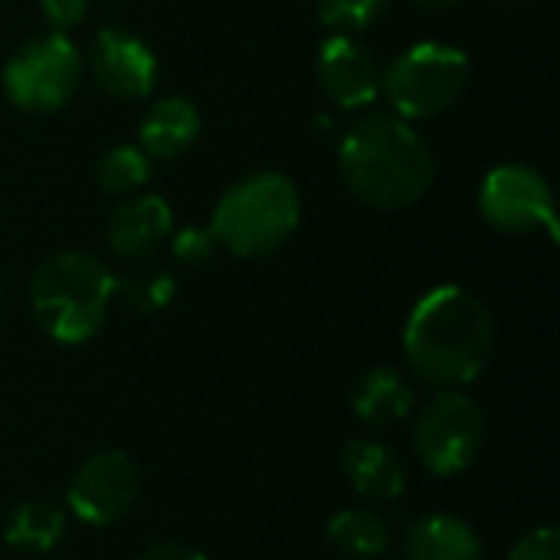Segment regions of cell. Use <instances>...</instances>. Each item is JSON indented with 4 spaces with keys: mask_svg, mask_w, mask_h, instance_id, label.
Instances as JSON below:
<instances>
[{
    "mask_svg": "<svg viewBox=\"0 0 560 560\" xmlns=\"http://www.w3.org/2000/svg\"><path fill=\"white\" fill-rule=\"evenodd\" d=\"M66 535V512L49 499H23L3 525V541L23 555H46Z\"/></svg>",
    "mask_w": 560,
    "mask_h": 560,
    "instance_id": "obj_17",
    "label": "cell"
},
{
    "mask_svg": "<svg viewBox=\"0 0 560 560\" xmlns=\"http://www.w3.org/2000/svg\"><path fill=\"white\" fill-rule=\"evenodd\" d=\"M171 253L180 266H207L213 259V253L220 249L217 246V236L210 226H184L177 233H171Z\"/></svg>",
    "mask_w": 560,
    "mask_h": 560,
    "instance_id": "obj_22",
    "label": "cell"
},
{
    "mask_svg": "<svg viewBox=\"0 0 560 560\" xmlns=\"http://www.w3.org/2000/svg\"><path fill=\"white\" fill-rule=\"evenodd\" d=\"M174 233L171 203L158 194H135L121 207H115L108 220V246L121 259H148L154 256L167 236Z\"/></svg>",
    "mask_w": 560,
    "mask_h": 560,
    "instance_id": "obj_12",
    "label": "cell"
},
{
    "mask_svg": "<svg viewBox=\"0 0 560 560\" xmlns=\"http://www.w3.org/2000/svg\"><path fill=\"white\" fill-rule=\"evenodd\" d=\"M400 551L404 560H486L476 528L466 518L446 512H430L410 522Z\"/></svg>",
    "mask_w": 560,
    "mask_h": 560,
    "instance_id": "obj_14",
    "label": "cell"
},
{
    "mask_svg": "<svg viewBox=\"0 0 560 560\" xmlns=\"http://www.w3.org/2000/svg\"><path fill=\"white\" fill-rule=\"evenodd\" d=\"M351 410L368 427H394L413 410V387L397 368H371L351 390Z\"/></svg>",
    "mask_w": 560,
    "mask_h": 560,
    "instance_id": "obj_16",
    "label": "cell"
},
{
    "mask_svg": "<svg viewBox=\"0 0 560 560\" xmlns=\"http://www.w3.org/2000/svg\"><path fill=\"white\" fill-rule=\"evenodd\" d=\"M486 410L463 390H436L417 413L413 453L440 479L466 472L486 446Z\"/></svg>",
    "mask_w": 560,
    "mask_h": 560,
    "instance_id": "obj_7",
    "label": "cell"
},
{
    "mask_svg": "<svg viewBox=\"0 0 560 560\" xmlns=\"http://www.w3.org/2000/svg\"><path fill=\"white\" fill-rule=\"evenodd\" d=\"M135 560H207L203 551H197L194 545H180V541H161L144 548Z\"/></svg>",
    "mask_w": 560,
    "mask_h": 560,
    "instance_id": "obj_25",
    "label": "cell"
},
{
    "mask_svg": "<svg viewBox=\"0 0 560 560\" xmlns=\"http://www.w3.org/2000/svg\"><path fill=\"white\" fill-rule=\"evenodd\" d=\"M115 302V272L85 249L46 256L30 279V308L36 325L56 345L92 341Z\"/></svg>",
    "mask_w": 560,
    "mask_h": 560,
    "instance_id": "obj_3",
    "label": "cell"
},
{
    "mask_svg": "<svg viewBox=\"0 0 560 560\" xmlns=\"http://www.w3.org/2000/svg\"><path fill=\"white\" fill-rule=\"evenodd\" d=\"M472 79V62L450 43H413L381 69V95L404 121H423L450 112Z\"/></svg>",
    "mask_w": 560,
    "mask_h": 560,
    "instance_id": "obj_5",
    "label": "cell"
},
{
    "mask_svg": "<svg viewBox=\"0 0 560 560\" xmlns=\"http://www.w3.org/2000/svg\"><path fill=\"white\" fill-rule=\"evenodd\" d=\"M200 128H203L200 108L184 95H167L148 105L138 125V148L148 158L171 161L194 148V141L200 138Z\"/></svg>",
    "mask_w": 560,
    "mask_h": 560,
    "instance_id": "obj_15",
    "label": "cell"
},
{
    "mask_svg": "<svg viewBox=\"0 0 560 560\" xmlns=\"http://www.w3.org/2000/svg\"><path fill=\"white\" fill-rule=\"evenodd\" d=\"M417 7H427V10H450V7H459L466 0H413Z\"/></svg>",
    "mask_w": 560,
    "mask_h": 560,
    "instance_id": "obj_26",
    "label": "cell"
},
{
    "mask_svg": "<svg viewBox=\"0 0 560 560\" xmlns=\"http://www.w3.org/2000/svg\"><path fill=\"white\" fill-rule=\"evenodd\" d=\"M482 220L509 236L548 233L558 240V210L551 180L532 164H499L479 187Z\"/></svg>",
    "mask_w": 560,
    "mask_h": 560,
    "instance_id": "obj_8",
    "label": "cell"
},
{
    "mask_svg": "<svg viewBox=\"0 0 560 560\" xmlns=\"http://www.w3.org/2000/svg\"><path fill=\"white\" fill-rule=\"evenodd\" d=\"M141 495V472L121 450L92 453L69 479V512L95 528L121 522Z\"/></svg>",
    "mask_w": 560,
    "mask_h": 560,
    "instance_id": "obj_9",
    "label": "cell"
},
{
    "mask_svg": "<svg viewBox=\"0 0 560 560\" xmlns=\"http://www.w3.org/2000/svg\"><path fill=\"white\" fill-rule=\"evenodd\" d=\"M174 295H177V282L167 269L138 266L125 276H115V299H121L131 312L158 315L174 302Z\"/></svg>",
    "mask_w": 560,
    "mask_h": 560,
    "instance_id": "obj_20",
    "label": "cell"
},
{
    "mask_svg": "<svg viewBox=\"0 0 560 560\" xmlns=\"http://www.w3.org/2000/svg\"><path fill=\"white\" fill-rule=\"evenodd\" d=\"M89 72L105 95L141 102L158 85V56L138 33L125 26H105L92 39Z\"/></svg>",
    "mask_w": 560,
    "mask_h": 560,
    "instance_id": "obj_10",
    "label": "cell"
},
{
    "mask_svg": "<svg viewBox=\"0 0 560 560\" xmlns=\"http://www.w3.org/2000/svg\"><path fill=\"white\" fill-rule=\"evenodd\" d=\"M338 167L354 200L371 210H407L420 203L436 177L423 135L394 112H371L348 128Z\"/></svg>",
    "mask_w": 560,
    "mask_h": 560,
    "instance_id": "obj_2",
    "label": "cell"
},
{
    "mask_svg": "<svg viewBox=\"0 0 560 560\" xmlns=\"http://www.w3.org/2000/svg\"><path fill=\"white\" fill-rule=\"evenodd\" d=\"M92 0H39V10L49 23V30L69 33L75 30L85 16H89Z\"/></svg>",
    "mask_w": 560,
    "mask_h": 560,
    "instance_id": "obj_24",
    "label": "cell"
},
{
    "mask_svg": "<svg viewBox=\"0 0 560 560\" xmlns=\"http://www.w3.org/2000/svg\"><path fill=\"white\" fill-rule=\"evenodd\" d=\"M509 560H560V532L555 525H541V528L525 532L512 545Z\"/></svg>",
    "mask_w": 560,
    "mask_h": 560,
    "instance_id": "obj_23",
    "label": "cell"
},
{
    "mask_svg": "<svg viewBox=\"0 0 560 560\" xmlns=\"http://www.w3.org/2000/svg\"><path fill=\"white\" fill-rule=\"evenodd\" d=\"M85 72V59L79 46L59 33H39L13 49L3 66V92L7 98L30 115H52L72 102Z\"/></svg>",
    "mask_w": 560,
    "mask_h": 560,
    "instance_id": "obj_6",
    "label": "cell"
},
{
    "mask_svg": "<svg viewBox=\"0 0 560 560\" xmlns=\"http://www.w3.org/2000/svg\"><path fill=\"white\" fill-rule=\"evenodd\" d=\"M341 469L351 489L368 502H397L407 492V466L381 440H351L341 453Z\"/></svg>",
    "mask_w": 560,
    "mask_h": 560,
    "instance_id": "obj_13",
    "label": "cell"
},
{
    "mask_svg": "<svg viewBox=\"0 0 560 560\" xmlns=\"http://www.w3.org/2000/svg\"><path fill=\"white\" fill-rule=\"evenodd\" d=\"M302 220V197L292 177L256 171L223 190L213 207L210 230L217 246L240 259H262L282 249Z\"/></svg>",
    "mask_w": 560,
    "mask_h": 560,
    "instance_id": "obj_4",
    "label": "cell"
},
{
    "mask_svg": "<svg viewBox=\"0 0 560 560\" xmlns=\"http://www.w3.org/2000/svg\"><path fill=\"white\" fill-rule=\"evenodd\" d=\"M315 75L325 98L338 108L358 112L381 98V66L354 33H331L322 43Z\"/></svg>",
    "mask_w": 560,
    "mask_h": 560,
    "instance_id": "obj_11",
    "label": "cell"
},
{
    "mask_svg": "<svg viewBox=\"0 0 560 560\" xmlns=\"http://www.w3.org/2000/svg\"><path fill=\"white\" fill-rule=\"evenodd\" d=\"M495 322L489 305L463 285L430 289L404 325L410 371L436 390H463L492 364Z\"/></svg>",
    "mask_w": 560,
    "mask_h": 560,
    "instance_id": "obj_1",
    "label": "cell"
},
{
    "mask_svg": "<svg viewBox=\"0 0 560 560\" xmlns=\"http://www.w3.org/2000/svg\"><path fill=\"white\" fill-rule=\"evenodd\" d=\"M390 0H315L318 20L331 33H361L387 13Z\"/></svg>",
    "mask_w": 560,
    "mask_h": 560,
    "instance_id": "obj_21",
    "label": "cell"
},
{
    "mask_svg": "<svg viewBox=\"0 0 560 560\" xmlns=\"http://www.w3.org/2000/svg\"><path fill=\"white\" fill-rule=\"evenodd\" d=\"M154 177V158H148L138 144H115L95 164V180L112 197H135Z\"/></svg>",
    "mask_w": 560,
    "mask_h": 560,
    "instance_id": "obj_19",
    "label": "cell"
},
{
    "mask_svg": "<svg viewBox=\"0 0 560 560\" xmlns=\"http://www.w3.org/2000/svg\"><path fill=\"white\" fill-rule=\"evenodd\" d=\"M328 545L351 560L381 558L390 548V528L374 509H341L328 528H325Z\"/></svg>",
    "mask_w": 560,
    "mask_h": 560,
    "instance_id": "obj_18",
    "label": "cell"
}]
</instances>
